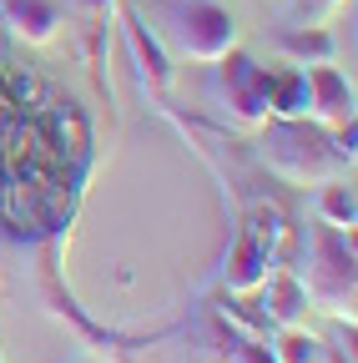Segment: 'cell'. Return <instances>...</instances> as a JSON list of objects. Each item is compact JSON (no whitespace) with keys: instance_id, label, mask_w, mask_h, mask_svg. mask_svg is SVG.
I'll list each match as a JSON object with an SVG mask.
<instances>
[{"instance_id":"obj_1","label":"cell","mask_w":358,"mask_h":363,"mask_svg":"<svg viewBox=\"0 0 358 363\" xmlns=\"http://www.w3.org/2000/svg\"><path fill=\"white\" fill-rule=\"evenodd\" d=\"M257 131H262V167L283 187L308 192V187H323L328 177L348 172V162L333 152V136L308 116H267Z\"/></svg>"},{"instance_id":"obj_2","label":"cell","mask_w":358,"mask_h":363,"mask_svg":"<svg viewBox=\"0 0 358 363\" xmlns=\"http://www.w3.org/2000/svg\"><path fill=\"white\" fill-rule=\"evenodd\" d=\"M157 16V40L167 45V56H182V61H222L228 51H237V16L217 0H157L152 6Z\"/></svg>"},{"instance_id":"obj_3","label":"cell","mask_w":358,"mask_h":363,"mask_svg":"<svg viewBox=\"0 0 358 363\" xmlns=\"http://www.w3.org/2000/svg\"><path fill=\"white\" fill-rule=\"evenodd\" d=\"M303 293L313 308H323L328 318H348L353 323V298H358V272H353V233L328 222H313L308 227V242H303Z\"/></svg>"},{"instance_id":"obj_4","label":"cell","mask_w":358,"mask_h":363,"mask_svg":"<svg viewBox=\"0 0 358 363\" xmlns=\"http://www.w3.org/2000/svg\"><path fill=\"white\" fill-rule=\"evenodd\" d=\"M212 66H217V101H222V111H228L237 126L257 131L267 116H273V106H267V71L252 56H242V51H228Z\"/></svg>"},{"instance_id":"obj_5","label":"cell","mask_w":358,"mask_h":363,"mask_svg":"<svg viewBox=\"0 0 358 363\" xmlns=\"http://www.w3.org/2000/svg\"><path fill=\"white\" fill-rule=\"evenodd\" d=\"M308 116L318 126H348L353 121V81L333 61L308 71Z\"/></svg>"},{"instance_id":"obj_6","label":"cell","mask_w":358,"mask_h":363,"mask_svg":"<svg viewBox=\"0 0 358 363\" xmlns=\"http://www.w3.org/2000/svg\"><path fill=\"white\" fill-rule=\"evenodd\" d=\"M121 35H126V51H131V61H137V76H142V86L147 91H162L172 86V56H167V45L147 30V21L137 16V11H126L121 16Z\"/></svg>"},{"instance_id":"obj_7","label":"cell","mask_w":358,"mask_h":363,"mask_svg":"<svg viewBox=\"0 0 358 363\" xmlns=\"http://www.w3.org/2000/svg\"><path fill=\"white\" fill-rule=\"evenodd\" d=\"M267 272H273V252H267L247 227L237 233V242H233V252H228V293H237V298H247V293H262V283H267Z\"/></svg>"},{"instance_id":"obj_8","label":"cell","mask_w":358,"mask_h":363,"mask_svg":"<svg viewBox=\"0 0 358 363\" xmlns=\"http://www.w3.org/2000/svg\"><path fill=\"white\" fill-rule=\"evenodd\" d=\"M6 26L26 45H51L61 30V6L56 0H6Z\"/></svg>"},{"instance_id":"obj_9","label":"cell","mask_w":358,"mask_h":363,"mask_svg":"<svg viewBox=\"0 0 358 363\" xmlns=\"http://www.w3.org/2000/svg\"><path fill=\"white\" fill-rule=\"evenodd\" d=\"M267 318H273L278 328H298V318L308 308V293L298 283V272H267Z\"/></svg>"},{"instance_id":"obj_10","label":"cell","mask_w":358,"mask_h":363,"mask_svg":"<svg viewBox=\"0 0 358 363\" xmlns=\"http://www.w3.org/2000/svg\"><path fill=\"white\" fill-rule=\"evenodd\" d=\"M267 106H273V116H308V71L303 66L267 71Z\"/></svg>"},{"instance_id":"obj_11","label":"cell","mask_w":358,"mask_h":363,"mask_svg":"<svg viewBox=\"0 0 358 363\" xmlns=\"http://www.w3.org/2000/svg\"><path fill=\"white\" fill-rule=\"evenodd\" d=\"M313 207H318V222L353 233V222H358V197H353L348 172H343V177H328L323 187H318V197H313Z\"/></svg>"},{"instance_id":"obj_12","label":"cell","mask_w":358,"mask_h":363,"mask_svg":"<svg viewBox=\"0 0 358 363\" xmlns=\"http://www.w3.org/2000/svg\"><path fill=\"white\" fill-rule=\"evenodd\" d=\"M283 51H288L293 61H308V66H328V61H333V35L318 30V26H303V30L283 35Z\"/></svg>"},{"instance_id":"obj_13","label":"cell","mask_w":358,"mask_h":363,"mask_svg":"<svg viewBox=\"0 0 358 363\" xmlns=\"http://www.w3.org/2000/svg\"><path fill=\"white\" fill-rule=\"evenodd\" d=\"M233 348H237V363H278L273 348H262V343H252V338H233Z\"/></svg>"},{"instance_id":"obj_14","label":"cell","mask_w":358,"mask_h":363,"mask_svg":"<svg viewBox=\"0 0 358 363\" xmlns=\"http://www.w3.org/2000/svg\"><path fill=\"white\" fill-rule=\"evenodd\" d=\"M343 0H298V11H308V16H323V11H338Z\"/></svg>"},{"instance_id":"obj_15","label":"cell","mask_w":358,"mask_h":363,"mask_svg":"<svg viewBox=\"0 0 358 363\" xmlns=\"http://www.w3.org/2000/svg\"><path fill=\"white\" fill-rule=\"evenodd\" d=\"M86 6H91V11H101V6H111V0H86Z\"/></svg>"}]
</instances>
